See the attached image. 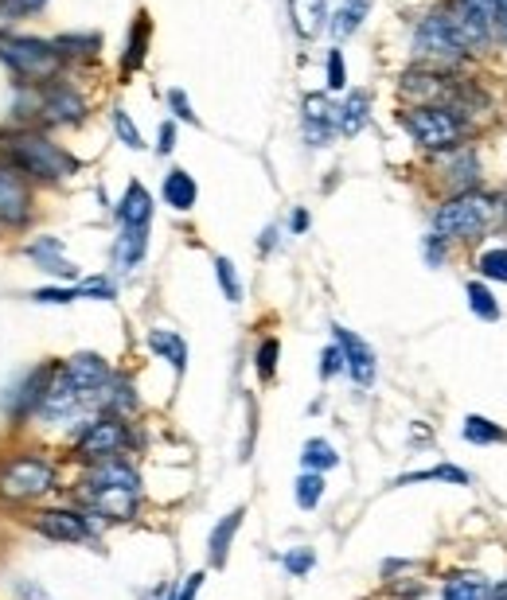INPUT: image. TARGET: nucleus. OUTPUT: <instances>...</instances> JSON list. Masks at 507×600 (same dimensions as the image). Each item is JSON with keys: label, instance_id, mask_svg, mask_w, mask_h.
Masks as SVG:
<instances>
[{"label": "nucleus", "instance_id": "obj_1", "mask_svg": "<svg viewBox=\"0 0 507 600\" xmlns=\"http://www.w3.org/2000/svg\"><path fill=\"white\" fill-rule=\"evenodd\" d=\"M0 164L20 171V176L43 179V184H63L79 171V156H71L63 145H55L47 133L36 129H16L0 137Z\"/></svg>", "mask_w": 507, "mask_h": 600}, {"label": "nucleus", "instance_id": "obj_2", "mask_svg": "<svg viewBox=\"0 0 507 600\" xmlns=\"http://www.w3.org/2000/svg\"><path fill=\"white\" fill-rule=\"evenodd\" d=\"M398 94L414 105H441V110H452L457 117H465L477 110V105H484V98L472 86L457 82L441 67H410L402 74V82H398Z\"/></svg>", "mask_w": 507, "mask_h": 600}, {"label": "nucleus", "instance_id": "obj_3", "mask_svg": "<svg viewBox=\"0 0 507 600\" xmlns=\"http://www.w3.org/2000/svg\"><path fill=\"white\" fill-rule=\"evenodd\" d=\"M0 62L20 79V86H47L59 79L63 59L55 39L39 36H16V31H0Z\"/></svg>", "mask_w": 507, "mask_h": 600}, {"label": "nucleus", "instance_id": "obj_4", "mask_svg": "<svg viewBox=\"0 0 507 600\" xmlns=\"http://www.w3.org/2000/svg\"><path fill=\"white\" fill-rule=\"evenodd\" d=\"M495 219V199L480 196V191H457L449 203H441L434 214V234L437 238H477L492 227Z\"/></svg>", "mask_w": 507, "mask_h": 600}, {"label": "nucleus", "instance_id": "obj_5", "mask_svg": "<svg viewBox=\"0 0 507 600\" xmlns=\"http://www.w3.org/2000/svg\"><path fill=\"white\" fill-rule=\"evenodd\" d=\"M398 121L414 145H422L426 153H452L461 141H465V117H457L452 110H441V105H414V110L398 113Z\"/></svg>", "mask_w": 507, "mask_h": 600}, {"label": "nucleus", "instance_id": "obj_6", "mask_svg": "<svg viewBox=\"0 0 507 600\" xmlns=\"http://www.w3.org/2000/svg\"><path fill=\"white\" fill-rule=\"evenodd\" d=\"M55 484H59L55 464H51V460H43V456H36V453L13 456L4 468H0V496L16 499V503L47 496V491H55Z\"/></svg>", "mask_w": 507, "mask_h": 600}, {"label": "nucleus", "instance_id": "obj_7", "mask_svg": "<svg viewBox=\"0 0 507 600\" xmlns=\"http://www.w3.org/2000/svg\"><path fill=\"white\" fill-rule=\"evenodd\" d=\"M414 55L434 62V67H452V62H461L469 55L465 39H461V31H457V24H452L449 12H434V16H426L422 24H418Z\"/></svg>", "mask_w": 507, "mask_h": 600}, {"label": "nucleus", "instance_id": "obj_8", "mask_svg": "<svg viewBox=\"0 0 507 600\" xmlns=\"http://www.w3.org/2000/svg\"><path fill=\"white\" fill-rule=\"evenodd\" d=\"M129 425L125 417H114V413H98L90 417L79 433H74V453H79L86 464H98V460H114L122 456L129 448Z\"/></svg>", "mask_w": 507, "mask_h": 600}, {"label": "nucleus", "instance_id": "obj_9", "mask_svg": "<svg viewBox=\"0 0 507 600\" xmlns=\"http://www.w3.org/2000/svg\"><path fill=\"white\" fill-rule=\"evenodd\" d=\"M36 117L43 125H82L86 121V98L74 90V86L55 79L36 94Z\"/></svg>", "mask_w": 507, "mask_h": 600}, {"label": "nucleus", "instance_id": "obj_10", "mask_svg": "<svg viewBox=\"0 0 507 600\" xmlns=\"http://www.w3.org/2000/svg\"><path fill=\"white\" fill-rule=\"evenodd\" d=\"M36 530L51 542H94V514L82 507H47L36 514Z\"/></svg>", "mask_w": 507, "mask_h": 600}, {"label": "nucleus", "instance_id": "obj_11", "mask_svg": "<svg viewBox=\"0 0 507 600\" xmlns=\"http://www.w3.org/2000/svg\"><path fill=\"white\" fill-rule=\"evenodd\" d=\"M51 374H55L51 362H36V367H28L24 374H16V382L8 386V394H4V413L16 417V421L36 413L43 394H47V386H51Z\"/></svg>", "mask_w": 507, "mask_h": 600}, {"label": "nucleus", "instance_id": "obj_12", "mask_svg": "<svg viewBox=\"0 0 507 600\" xmlns=\"http://www.w3.org/2000/svg\"><path fill=\"white\" fill-rule=\"evenodd\" d=\"M55 379H63L74 390H86V394H98L106 382L114 379L110 362L102 355H94V351H79V355H71L63 367H55Z\"/></svg>", "mask_w": 507, "mask_h": 600}, {"label": "nucleus", "instance_id": "obj_13", "mask_svg": "<svg viewBox=\"0 0 507 600\" xmlns=\"http://www.w3.org/2000/svg\"><path fill=\"white\" fill-rule=\"evenodd\" d=\"M332 336H336V347H340V355H343V371L355 379V386H371L375 374H379V362H375L371 343L359 339L348 328H340V324L332 328Z\"/></svg>", "mask_w": 507, "mask_h": 600}, {"label": "nucleus", "instance_id": "obj_14", "mask_svg": "<svg viewBox=\"0 0 507 600\" xmlns=\"http://www.w3.org/2000/svg\"><path fill=\"white\" fill-rule=\"evenodd\" d=\"M31 203L36 199H31L28 179L20 176V171L0 164V222H4V227H24L31 219Z\"/></svg>", "mask_w": 507, "mask_h": 600}, {"label": "nucleus", "instance_id": "obj_15", "mask_svg": "<svg viewBox=\"0 0 507 600\" xmlns=\"http://www.w3.org/2000/svg\"><path fill=\"white\" fill-rule=\"evenodd\" d=\"M137 499H141V491L98 488V491H82V511H90L94 519H106V522H125L137 514Z\"/></svg>", "mask_w": 507, "mask_h": 600}, {"label": "nucleus", "instance_id": "obj_16", "mask_svg": "<svg viewBox=\"0 0 507 600\" xmlns=\"http://www.w3.org/2000/svg\"><path fill=\"white\" fill-rule=\"evenodd\" d=\"M300 129H305V141L312 148H325L336 137V105L328 102V94H308L300 105Z\"/></svg>", "mask_w": 507, "mask_h": 600}, {"label": "nucleus", "instance_id": "obj_17", "mask_svg": "<svg viewBox=\"0 0 507 600\" xmlns=\"http://www.w3.org/2000/svg\"><path fill=\"white\" fill-rule=\"evenodd\" d=\"M98 488H125V491H141V476L133 464H125L122 456L114 460H98V464L86 468L82 491H98Z\"/></svg>", "mask_w": 507, "mask_h": 600}, {"label": "nucleus", "instance_id": "obj_18", "mask_svg": "<svg viewBox=\"0 0 507 600\" xmlns=\"http://www.w3.org/2000/svg\"><path fill=\"white\" fill-rule=\"evenodd\" d=\"M24 254L39 265L43 273L59 277V281H71V285H79V281H82V270H79V265H71L67 257H63V242H59V238H51V234H47V238H39V242H31Z\"/></svg>", "mask_w": 507, "mask_h": 600}, {"label": "nucleus", "instance_id": "obj_19", "mask_svg": "<svg viewBox=\"0 0 507 600\" xmlns=\"http://www.w3.org/2000/svg\"><path fill=\"white\" fill-rule=\"evenodd\" d=\"M117 222L122 227H137V230H145L148 222H153V196H148V188L145 184H129L125 188V196H122V203H117Z\"/></svg>", "mask_w": 507, "mask_h": 600}, {"label": "nucleus", "instance_id": "obj_20", "mask_svg": "<svg viewBox=\"0 0 507 600\" xmlns=\"http://www.w3.org/2000/svg\"><path fill=\"white\" fill-rule=\"evenodd\" d=\"M145 254H148V227L145 230L122 227V234L114 238V265H117V270H122V273L137 270V265L145 262Z\"/></svg>", "mask_w": 507, "mask_h": 600}, {"label": "nucleus", "instance_id": "obj_21", "mask_svg": "<svg viewBox=\"0 0 507 600\" xmlns=\"http://www.w3.org/2000/svg\"><path fill=\"white\" fill-rule=\"evenodd\" d=\"M289 12L300 39H317L328 28V0H289Z\"/></svg>", "mask_w": 507, "mask_h": 600}, {"label": "nucleus", "instance_id": "obj_22", "mask_svg": "<svg viewBox=\"0 0 507 600\" xmlns=\"http://www.w3.org/2000/svg\"><path fill=\"white\" fill-rule=\"evenodd\" d=\"M145 343H148V351H153V355H160L165 362H172V371H176V374L188 371V343H183L180 331L153 328V331L145 336Z\"/></svg>", "mask_w": 507, "mask_h": 600}, {"label": "nucleus", "instance_id": "obj_23", "mask_svg": "<svg viewBox=\"0 0 507 600\" xmlns=\"http://www.w3.org/2000/svg\"><path fill=\"white\" fill-rule=\"evenodd\" d=\"M160 196H165V203L172 211H191L196 207V199H199V188H196V179H191V171H183V168H172L168 176H165V188H160Z\"/></svg>", "mask_w": 507, "mask_h": 600}, {"label": "nucleus", "instance_id": "obj_24", "mask_svg": "<svg viewBox=\"0 0 507 600\" xmlns=\"http://www.w3.org/2000/svg\"><path fill=\"white\" fill-rule=\"evenodd\" d=\"M367 117H371V98H367V90H351L348 98H343V105H336V133L355 137L367 125Z\"/></svg>", "mask_w": 507, "mask_h": 600}, {"label": "nucleus", "instance_id": "obj_25", "mask_svg": "<svg viewBox=\"0 0 507 600\" xmlns=\"http://www.w3.org/2000/svg\"><path fill=\"white\" fill-rule=\"evenodd\" d=\"M367 12H371V0H343L336 12L328 16L332 36H336V39H348L351 31H359V24L367 20Z\"/></svg>", "mask_w": 507, "mask_h": 600}, {"label": "nucleus", "instance_id": "obj_26", "mask_svg": "<svg viewBox=\"0 0 507 600\" xmlns=\"http://www.w3.org/2000/svg\"><path fill=\"white\" fill-rule=\"evenodd\" d=\"M242 507H234L231 514H223L219 519V527L211 530V565H223L226 562V554H231V542H234V534H239L242 527Z\"/></svg>", "mask_w": 507, "mask_h": 600}, {"label": "nucleus", "instance_id": "obj_27", "mask_svg": "<svg viewBox=\"0 0 507 600\" xmlns=\"http://www.w3.org/2000/svg\"><path fill=\"white\" fill-rule=\"evenodd\" d=\"M488 581H484L480 573H452L445 588H441V596L445 600H488Z\"/></svg>", "mask_w": 507, "mask_h": 600}, {"label": "nucleus", "instance_id": "obj_28", "mask_svg": "<svg viewBox=\"0 0 507 600\" xmlns=\"http://www.w3.org/2000/svg\"><path fill=\"white\" fill-rule=\"evenodd\" d=\"M145 47H148V16L141 12L129 28V43H125V55H122V74H133L145 62Z\"/></svg>", "mask_w": 507, "mask_h": 600}, {"label": "nucleus", "instance_id": "obj_29", "mask_svg": "<svg viewBox=\"0 0 507 600\" xmlns=\"http://www.w3.org/2000/svg\"><path fill=\"white\" fill-rule=\"evenodd\" d=\"M55 47H59V55L63 59H79V55H98L102 51V36L98 31H67V36H59L55 39Z\"/></svg>", "mask_w": 507, "mask_h": 600}, {"label": "nucleus", "instance_id": "obj_30", "mask_svg": "<svg viewBox=\"0 0 507 600\" xmlns=\"http://www.w3.org/2000/svg\"><path fill=\"white\" fill-rule=\"evenodd\" d=\"M300 464H305V471H332L340 464V453L325 437H312V441H305V448H300Z\"/></svg>", "mask_w": 507, "mask_h": 600}, {"label": "nucleus", "instance_id": "obj_31", "mask_svg": "<svg viewBox=\"0 0 507 600\" xmlns=\"http://www.w3.org/2000/svg\"><path fill=\"white\" fill-rule=\"evenodd\" d=\"M461 437H465L469 445H495V441H507V433L495 421H488V417L480 413H469L465 425H461Z\"/></svg>", "mask_w": 507, "mask_h": 600}, {"label": "nucleus", "instance_id": "obj_32", "mask_svg": "<svg viewBox=\"0 0 507 600\" xmlns=\"http://www.w3.org/2000/svg\"><path fill=\"white\" fill-rule=\"evenodd\" d=\"M293 496H297L300 511H317L320 499H325V476H320V471H300Z\"/></svg>", "mask_w": 507, "mask_h": 600}, {"label": "nucleus", "instance_id": "obj_33", "mask_svg": "<svg viewBox=\"0 0 507 600\" xmlns=\"http://www.w3.org/2000/svg\"><path fill=\"white\" fill-rule=\"evenodd\" d=\"M426 479H445V484L469 488V471L465 468H452V464H437V468H429V471H410V476L398 479V488H402V484H426Z\"/></svg>", "mask_w": 507, "mask_h": 600}, {"label": "nucleus", "instance_id": "obj_34", "mask_svg": "<svg viewBox=\"0 0 507 600\" xmlns=\"http://www.w3.org/2000/svg\"><path fill=\"white\" fill-rule=\"evenodd\" d=\"M465 293H469V308H472V312H477L480 320L495 324V320L503 316V312H500V304H495V296L488 293V285H484V281H469Z\"/></svg>", "mask_w": 507, "mask_h": 600}, {"label": "nucleus", "instance_id": "obj_35", "mask_svg": "<svg viewBox=\"0 0 507 600\" xmlns=\"http://www.w3.org/2000/svg\"><path fill=\"white\" fill-rule=\"evenodd\" d=\"M117 296V285L110 277H82L74 285V300H114Z\"/></svg>", "mask_w": 507, "mask_h": 600}, {"label": "nucleus", "instance_id": "obj_36", "mask_svg": "<svg viewBox=\"0 0 507 600\" xmlns=\"http://www.w3.org/2000/svg\"><path fill=\"white\" fill-rule=\"evenodd\" d=\"M215 277H219V285H223V296L231 300V304H239V300H242V281H239V273H234L231 257H215Z\"/></svg>", "mask_w": 507, "mask_h": 600}, {"label": "nucleus", "instance_id": "obj_37", "mask_svg": "<svg viewBox=\"0 0 507 600\" xmlns=\"http://www.w3.org/2000/svg\"><path fill=\"white\" fill-rule=\"evenodd\" d=\"M43 8H47V0H0V28H8L13 20L36 16Z\"/></svg>", "mask_w": 507, "mask_h": 600}, {"label": "nucleus", "instance_id": "obj_38", "mask_svg": "<svg viewBox=\"0 0 507 600\" xmlns=\"http://www.w3.org/2000/svg\"><path fill=\"white\" fill-rule=\"evenodd\" d=\"M452 188L457 191H465V188H472L477 184V153H457V160H452Z\"/></svg>", "mask_w": 507, "mask_h": 600}, {"label": "nucleus", "instance_id": "obj_39", "mask_svg": "<svg viewBox=\"0 0 507 600\" xmlns=\"http://www.w3.org/2000/svg\"><path fill=\"white\" fill-rule=\"evenodd\" d=\"M114 133L122 137V145H125V148H133V153H141V148H145V141H141V129L133 125V117H129V113L122 110V105L114 110Z\"/></svg>", "mask_w": 507, "mask_h": 600}, {"label": "nucleus", "instance_id": "obj_40", "mask_svg": "<svg viewBox=\"0 0 507 600\" xmlns=\"http://www.w3.org/2000/svg\"><path fill=\"white\" fill-rule=\"evenodd\" d=\"M477 270H480V277H488V281H507V250H488V254H480Z\"/></svg>", "mask_w": 507, "mask_h": 600}, {"label": "nucleus", "instance_id": "obj_41", "mask_svg": "<svg viewBox=\"0 0 507 600\" xmlns=\"http://www.w3.org/2000/svg\"><path fill=\"white\" fill-rule=\"evenodd\" d=\"M282 565H285V573H293V577H305L312 565H317V554L308 550V546H297V550H289L282 557Z\"/></svg>", "mask_w": 507, "mask_h": 600}, {"label": "nucleus", "instance_id": "obj_42", "mask_svg": "<svg viewBox=\"0 0 507 600\" xmlns=\"http://www.w3.org/2000/svg\"><path fill=\"white\" fill-rule=\"evenodd\" d=\"M277 355H282V343H277V339H262V347H258V355H254L258 374H262V379H274Z\"/></svg>", "mask_w": 507, "mask_h": 600}, {"label": "nucleus", "instance_id": "obj_43", "mask_svg": "<svg viewBox=\"0 0 507 600\" xmlns=\"http://www.w3.org/2000/svg\"><path fill=\"white\" fill-rule=\"evenodd\" d=\"M168 105H172V117H176V121L199 125V113L191 110V102H188V94H183V90H168Z\"/></svg>", "mask_w": 507, "mask_h": 600}, {"label": "nucleus", "instance_id": "obj_44", "mask_svg": "<svg viewBox=\"0 0 507 600\" xmlns=\"http://www.w3.org/2000/svg\"><path fill=\"white\" fill-rule=\"evenodd\" d=\"M348 86V67H343V51L332 47L328 51V90H343Z\"/></svg>", "mask_w": 507, "mask_h": 600}, {"label": "nucleus", "instance_id": "obj_45", "mask_svg": "<svg viewBox=\"0 0 507 600\" xmlns=\"http://www.w3.org/2000/svg\"><path fill=\"white\" fill-rule=\"evenodd\" d=\"M31 300H39V304H71L74 300V285H47V288H36Z\"/></svg>", "mask_w": 507, "mask_h": 600}, {"label": "nucleus", "instance_id": "obj_46", "mask_svg": "<svg viewBox=\"0 0 507 600\" xmlns=\"http://www.w3.org/2000/svg\"><path fill=\"white\" fill-rule=\"evenodd\" d=\"M484 12L492 20V36H503L507 39V0H480Z\"/></svg>", "mask_w": 507, "mask_h": 600}, {"label": "nucleus", "instance_id": "obj_47", "mask_svg": "<svg viewBox=\"0 0 507 600\" xmlns=\"http://www.w3.org/2000/svg\"><path fill=\"white\" fill-rule=\"evenodd\" d=\"M340 371H343V355H340L336 343H332V347L320 351V379H336Z\"/></svg>", "mask_w": 507, "mask_h": 600}, {"label": "nucleus", "instance_id": "obj_48", "mask_svg": "<svg viewBox=\"0 0 507 600\" xmlns=\"http://www.w3.org/2000/svg\"><path fill=\"white\" fill-rule=\"evenodd\" d=\"M172 148H176V121H165L160 125V137H156V153L168 156Z\"/></svg>", "mask_w": 507, "mask_h": 600}, {"label": "nucleus", "instance_id": "obj_49", "mask_svg": "<svg viewBox=\"0 0 507 600\" xmlns=\"http://www.w3.org/2000/svg\"><path fill=\"white\" fill-rule=\"evenodd\" d=\"M199 588H203V573H191L188 581H183V585H180V588H176V593H172L168 600H196V593H199Z\"/></svg>", "mask_w": 507, "mask_h": 600}, {"label": "nucleus", "instance_id": "obj_50", "mask_svg": "<svg viewBox=\"0 0 507 600\" xmlns=\"http://www.w3.org/2000/svg\"><path fill=\"white\" fill-rule=\"evenodd\" d=\"M426 262L434 265V270H437L441 262H445V238H437V234H429V238H426Z\"/></svg>", "mask_w": 507, "mask_h": 600}, {"label": "nucleus", "instance_id": "obj_51", "mask_svg": "<svg viewBox=\"0 0 507 600\" xmlns=\"http://www.w3.org/2000/svg\"><path fill=\"white\" fill-rule=\"evenodd\" d=\"M289 230H293V234H305L308 230V211H293V214H289Z\"/></svg>", "mask_w": 507, "mask_h": 600}, {"label": "nucleus", "instance_id": "obj_52", "mask_svg": "<svg viewBox=\"0 0 507 600\" xmlns=\"http://www.w3.org/2000/svg\"><path fill=\"white\" fill-rule=\"evenodd\" d=\"M274 242H277V227H269V230L262 234V250H274Z\"/></svg>", "mask_w": 507, "mask_h": 600}, {"label": "nucleus", "instance_id": "obj_53", "mask_svg": "<svg viewBox=\"0 0 507 600\" xmlns=\"http://www.w3.org/2000/svg\"><path fill=\"white\" fill-rule=\"evenodd\" d=\"M488 600H507V581H503V585H495L492 593H488Z\"/></svg>", "mask_w": 507, "mask_h": 600}]
</instances>
